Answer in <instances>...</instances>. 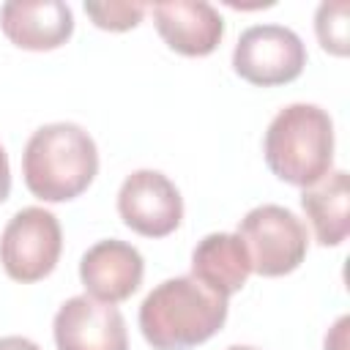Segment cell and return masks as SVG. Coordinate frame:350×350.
I'll use <instances>...</instances> for the list:
<instances>
[{"label": "cell", "mask_w": 350, "mask_h": 350, "mask_svg": "<svg viewBox=\"0 0 350 350\" xmlns=\"http://www.w3.org/2000/svg\"><path fill=\"white\" fill-rule=\"evenodd\" d=\"M350 205V178L345 170H331L317 183L301 191V208L314 230L320 246H339L350 232L347 219Z\"/></svg>", "instance_id": "obj_13"}, {"label": "cell", "mask_w": 350, "mask_h": 350, "mask_svg": "<svg viewBox=\"0 0 350 350\" xmlns=\"http://www.w3.org/2000/svg\"><path fill=\"white\" fill-rule=\"evenodd\" d=\"M11 194V167H8V153L0 145V205L8 200Z\"/></svg>", "instance_id": "obj_16"}, {"label": "cell", "mask_w": 350, "mask_h": 350, "mask_svg": "<svg viewBox=\"0 0 350 350\" xmlns=\"http://www.w3.org/2000/svg\"><path fill=\"white\" fill-rule=\"evenodd\" d=\"M63 252V230L52 211L30 205L16 211L0 235L3 271L22 284L49 276Z\"/></svg>", "instance_id": "obj_5"}, {"label": "cell", "mask_w": 350, "mask_h": 350, "mask_svg": "<svg viewBox=\"0 0 350 350\" xmlns=\"http://www.w3.org/2000/svg\"><path fill=\"white\" fill-rule=\"evenodd\" d=\"M85 14L93 19L96 27L123 33L142 22L145 5L142 3H126V0H109V3H85Z\"/></svg>", "instance_id": "obj_15"}, {"label": "cell", "mask_w": 350, "mask_h": 350, "mask_svg": "<svg viewBox=\"0 0 350 350\" xmlns=\"http://www.w3.org/2000/svg\"><path fill=\"white\" fill-rule=\"evenodd\" d=\"M227 320V298L211 293L191 276L156 284L139 306V331L153 350H191Z\"/></svg>", "instance_id": "obj_1"}, {"label": "cell", "mask_w": 350, "mask_h": 350, "mask_svg": "<svg viewBox=\"0 0 350 350\" xmlns=\"http://www.w3.org/2000/svg\"><path fill=\"white\" fill-rule=\"evenodd\" d=\"M0 350H41L27 336H0Z\"/></svg>", "instance_id": "obj_17"}, {"label": "cell", "mask_w": 350, "mask_h": 350, "mask_svg": "<svg viewBox=\"0 0 350 350\" xmlns=\"http://www.w3.org/2000/svg\"><path fill=\"white\" fill-rule=\"evenodd\" d=\"M347 14H350V3L336 0V3H320L317 14H314V33L317 41L325 52L345 57L347 55Z\"/></svg>", "instance_id": "obj_14"}, {"label": "cell", "mask_w": 350, "mask_h": 350, "mask_svg": "<svg viewBox=\"0 0 350 350\" xmlns=\"http://www.w3.org/2000/svg\"><path fill=\"white\" fill-rule=\"evenodd\" d=\"M252 260V271L260 276H284L293 273L309 249L306 224L284 205H257L252 208L235 232Z\"/></svg>", "instance_id": "obj_4"}, {"label": "cell", "mask_w": 350, "mask_h": 350, "mask_svg": "<svg viewBox=\"0 0 350 350\" xmlns=\"http://www.w3.org/2000/svg\"><path fill=\"white\" fill-rule=\"evenodd\" d=\"M145 276V260L137 246L107 238L93 243L82 260H79V279L85 284V295L104 301V304H120L131 298Z\"/></svg>", "instance_id": "obj_9"}, {"label": "cell", "mask_w": 350, "mask_h": 350, "mask_svg": "<svg viewBox=\"0 0 350 350\" xmlns=\"http://www.w3.org/2000/svg\"><path fill=\"white\" fill-rule=\"evenodd\" d=\"M252 273V260L243 241L235 232H211L191 252V279L211 293L230 298Z\"/></svg>", "instance_id": "obj_12"}, {"label": "cell", "mask_w": 350, "mask_h": 350, "mask_svg": "<svg viewBox=\"0 0 350 350\" xmlns=\"http://www.w3.org/2000/svg\"><path fill=\"white\" fill-rule=\"evenodd\" d=\"M262 153L268 170L290 186H312L334 167V120L317 104H287L268 123Z\"/></svg>", "instance_id": "obj_3"}, {"label": "cell", "mask_w": 350, "mask_h": 350, "mask_svg": "<svg viewBox=\"0 0 350 350\" xmlns=\"http://www.w3.org/2000/svg\"><path fill=\"white\" fill-rule=\"evenodd\" d=\"M0 30L30 52L63 46L74 33V14L63 0H8L0 5Z\"/></svg>", "instance_id": "obj_10"}, {"label": "cell", "mask_w": 350, "mask_h": 350, "mask_svg": "<svg viewBox=\"0 0 350 350\" xmlns=\"http://www.w3.org/2000/svg\"><path fill=\"white\" fill-rule=\"evenodd\" d=\"M118 213L129 230L145 238H164L183 219L178 186L159 170H134L118 191Z\"/></svg>", "instance_id": "obj_7"}, {"label": "cell", "mask_w": 350, "mask_h": 350, "mask_svg": "<svg viewBox=\"0 0 350 350\" xmlns=\"http://www.w3.org/2000/svg\"><path fill=\"white\" fill-rule=\"evenodd\" d=\"M304 66L306 46L301 36L284 25H252L232 49L235 74L257 88L287 85L301 77Z\"/></svg>", "instance_id": "obj_6"}, {"label": "cell", "mask_w": 350, "mask_h": 350, "mask_svg": "<svg viewBox=\"0 0 350 350\" xmlns=\"http://www.w3.org/2000/svg\"><path fill=\"white\" fill-rule=\"evenodd\" d=\"M98 172V148L77 123H46L36 129L22 153L25 186L44 202L79 197Z\"/></svg>", "instance_id": "obj_2"}, {"label": "cell", "mask_w": 350, "mask_h": 350, "mask_svg": "<svg viewBox=\"0 0 350 350\" xmlns=\"http://www.w3.org/2000/svg\"><path fill=\"white\" fill-rule=\"evenodd\" d=\"M153 22L164 44L186 57L211 55L224 38L221 14L205 0H167L153 5Z\"/></svg>", "instance_id": "obj_11"}, {"label": "cell", "mask_w": 350, "mask_h": 350, "mask_svg": "<svg viewBox=\"0 0 350 350\" xmlns=\"http://www.w3.org/2000/svg\"><path fill=\"white\" fill-rule=\"evenodd\" d=\"M52 334L57 350H129L120 309L90 295L68 298L52 320Z\"/></svg>", "instance_id": "obj_8"}, {"label": "cell", "mask_w": 350, "mask_h": 350, "mask_svg": "<svg viewBox=\"0 0 350 350\" xmlns=\"http://www.w3.org/2000/svg\"><path fill=\"white\" fill-rule=\"evenodd\" d=\"M227 350H257V347H252V345H232V347H227Z\"/></svg>", "instance_id": "obj_18"}]
</instances>
